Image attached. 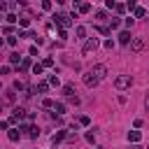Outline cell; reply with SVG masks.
I'll return each mask as SVG.
<instances>
[{
	"label": "cell",
	"mask_w": 149,
	"mask_h": 149,
	"mask_svg": "<svg viewBox=\"0 0 149 149\" xmlns=\"http://www.w3.org/2000/svg\"><path fill=\"white\" fill-rule=\"evenodd\" d=\"M107 74V65L105 63H98V65H93V68H88L86 72H84V84L88 86V88H93V86H98L100 84V79Z\"/></svg>",
	"instance_id": "obj_1"
},
{
	"label": "cell",
	"mask_w": 149,
	"mask_h": 149,
	"mask_svg": "<svg viewBox=\"0 0 149 149\" xmlns=\"http://www.w3.org/2000/svg\"><path fill=\"white\" fill-rule=\"evenodd\" d=\"M130 84H133V77H130V74H119V77L114 79V86H116L119 91H126V88H130Z\"/></svg>",
	"instance_id": "obj_2"
},
{
	"label": "cell",
	"mask_w": 149,
	"mask_h": 149,
	"mask_svg": "<svg viewBox=\"0 0 149 149\" xmlns=\"http://www.w3.org/2000/svg\"><path fill=\"white\" fill-rule=\"evenodd\" d=\"M98 47H100L98 37H91V40H86V42H84V47H81V54H91V51H95Z\"/></svg>",
	"instance_id": "obj_3"
},
{
	"label": "cell",
	"mask_w": 149,
	"mask_h": 149,
	"mask_svg": "<svg viewBox=\"0 0 149 149\" xmlns=\"http://www.w3.org/2000/svg\"><path fill=\"white\" fill-rule=\"evenodd\" d=\"M14 100H16V93H14V91H5V95H2V100H0V107L5 109L7 105H14Z\"/></svg>",
	"instance_id": "obj_4"
},
{
	"label": "cell",
	"mask_w": 149,
	"mask_h": 149,
	"mask_svg": "<svg viewBox=\"0 0 149 149\" xmlns=\"http://www.w3.org/2000/svg\"><path fill=\"white\" fill-rule=\"evenodd\" d=\"M142 49H144V40H142V37H133V40H130V51L140 54Z\"/></svg>",
	"instance_id": "obj_5"
},
{
	"label": "cell",
	"mask_w": 149,
	"mask_h": 149,
	"mask_svg": "<svg viewBox=\"0 0 149 149\" xmlns=\"http://www.w3.org/2000/svg\"><path fill=\"white\" fill-rule=\"evenodd\" d=\"M54 19H56V21H58V26H61V28H63V30H65V28H68V26H70V16H68V14H56V16H54Z\"/></svg>",
	"instance_id": "obj_6"
},
{
	"label": "cell",
	"mask_w": 149,
	"mask_h": 149,
	"mask_svg": "<svg viewBox=\"0 0 149 149\" xmlns=\"http://www.w3.org/2000/svg\"><path fill=\"white\" fill-rule=\"evenodd\" d=\"M130 40H133V35H130L128 30H121V33H119V42H121V44H130Z\"/></svg>",
	"instance_id": "obj_7"
},
{
	"label": "cell",
	"mask_w": 149,
	"mask_h": 149,
	"mask_svg": "<svg viewBox=\"0 0 149 149\" xmlns=\"http://www.w3.org/2000/svg\"><path fill=\"white\" fill-rule=\"evenodd\" d=\"M65 135H68L65 130H58V133H54V135H51V144H58L61 140H65Z\"/></svg>",
	"instance_id": "obj_8"
},
{
	"label": "cell",
	"mask_w": 149,
	"mask_h": 149,
	"mask_svg": "<svg viewBox=\"0 0 149 149\" xmlns=\"http://www.w3.org/2000/svg\"><path fill=\"white\" fill-rule=\"evenodd\" d=\"M7 137H9L12 142H19V137H21V133H19V128H9V133H7Z\"/></svg>",
	"instance_id": "obj_9"
},
{
	"label": "cell",
	"mask_w": 149,
	"mask_h": 149,
	"mask_svg": "<svg viewBox=\"0 0 149 149\" xmlns=\"http://www.w3.org/2000/svg\"><path fill=\"white\" fill-rule=\"evenodd\" d=\"M47 91H49V84H47V81H40L37 88H35V93H40V95H44Z\"/></svg>",
	"instance_id": "obj_10"
},
{
	"label": "cell",
	"mask_w": 149,
	"mask_h": 149,
	"mask_svg": "<svg viewBox=\"0 0 149 149\" xmlns=\"http://www.w3.org/2000/svg\"><path fill=\"white\" fill-rule=\"evenodd\" d=\"M63 95H65V98H72V95H74V86H72V84H65V86H63Z\"/></svg>",
	"instance_id": "obj_11"
},
{
	"label": "cell",
	"mask_w": 149,
	"mask_h": 149,
	"mask_svg": "<svg viewBox=\"0 0 149 149\" xmlns=\"http://www.w3.org/2000/svg\"><path fill=\"white\" fill-rule=\"evenodd\" d=\"M74 35H77V40H84V37H86V28H84V26H77V28H74Z\"/></svg>",
	"instance_id": "obj_12"
},
{
	"label": "cell",
	"mask_w": 149,
	"mask_h": 149,
	"mask_svg": "<svg viewBox=\"0 0 149 149\" xmlns=\"http://www.w3.org/2000/svg\"><path fill=\"white\" fill-rule=\"evenodd\" d=\"M54 112H56L58 116H61V114H65V105H63V102H54Z\"/></svg>",
	"instance_id": "obj_13"
},
{
	"label": "cell",
	"mask_w": 149,
	"mask_h": 149,
	"mask_svg": "<svg viewBox=\"0 0 149 149\" xmlns=\"http://www.w3.org/2000/svg\"><path fill=\"white\" fill-rule=\"evenodd\" d=\"M128 140H130L133 144H137V140H140V130H130V133H128Z\"/></svg>",
	"instance_id": "obj_14"
},
{
	"label": "cell",
	"mask_w": 149,
	"mask_h": 149,
	"mask_svg": "<svg viewBox=\"0 0 149 149\" xmlns=\"http://www.w3.org/2000/svg\"><path fill=\"white\" fill-rule=\"evenodd\" d=\"M47 84H51V86H58V84H61L58 74H56V72H54V74H49V81H47Z\"/></svg>",
	"instance_id": "obj_15"
},
{
	"label": "cell",
	"mask_w": 149,
	"mask_h": 149,
	"mask_svg": "<svg viewBox=\"0 0 149 149\" xmlns=\"http://www.w3.org/2000/svg\"><path fill=\"white\" fill-rule=\"evenodd\" d=\"M119 26H121V21H119L116 16H112V19H109V30H114V28H119Z\"/></svg>",
	"instance_id": "obj_16"
},
{
	"label": "cell",
	"mask_w": 149,
	"mask_h": 149,
	"mask_svg": "<svg viewBox=\"0 0 149 149\" xmlns=\"http://www.w3.org/2000/svg\"><path fill=\"white\" fill-rule=\"evenodd\" d=\"M28 135H30V137L35 140V137L40 135V128H37V126H30V130H28Z\"/></svg>",
	"instance_id": "obj_17"
},
{
	"label": "cell",
	"mask_w": 149,
	"mask_h": 149,
	"mask_svg": "<svg viewBox=\"0 0 149 149\" xmlns=\"http://www.w3.org/2000/svg\"><path fill=\"white\" fill-rule=\"evenodd\" d=\"M9 63H21V56L14 51V54H9Z\"/></svg>",
	"instance_id": "obj_18"
},
{
	"label": "cell",
	"mask_w": 149,
	"mask_h": 149,
	"mask_svg": "<svg viewBox=\"0 0 149 149\" xmlns=\"http://www.w3.org/2000/svg\"><path fill=\"white\" fill-rule=\"evenodd\" d=\"M23 88H26V84H23L21 79H16V81H14V91H23Z\"/></svg>",
	"instance_id": "obj_19"
},
{
	"label": "cell",
	"mask_w": 149,
	"mask_h": 149,
	"mask_svg": "<svg viewBox=\"0 0 149 149\" xmlns=\"http://www.w3.org/2000/svg\"><path fill=\"white\" fill-rule=\"evenodd\" d=\"M79 12H81V14H86V12H91V5H88V2H84V5H79Z\"/></svg>",
	"instance_id": "obj_20"
},
{
	"label": "cell",
	"mask_w": 149,
	"mask_h": 149,
	"mask_svg": "<svg viewBox=\"0 0 149 149\" xmlns=\"http://www.w3.org/2000/svg\"><path fill=\"white\" fill-rule=\"evenodd\" d=\"M144 14H147V12H144V7H135V16H137V19H142Z\"/></svg>",
	"instance_id": "obj_21"
},
{
	"label": "cell",
	"mask_w": 149,
	"mask_h": 149,
	"mask_svg": "<svg viewBox=\"0 0 149 149\" xmlns=\"http://www.w3.org/2000/svg\"><path fill=\"white\" fill-rule=\"evenodd\" d=\"M19 23H21L23 28H28V26H30V19H28V16H21V19H19Z\"/></svg>",
	"instance_id": "obj_22"
},
{
	"label": "cell",
	"mask_w": 149,
	"mask_h": 149,
	"mask_svg": "<svg viewBox=\"0 0 149 149\" xmlns=\"http://www.w3.org/2000/svg\"><path fill=\"white\" fill-rule=\"evenodd\" d=\"M42 70H44L42 63H35V65H33V72H35V74H42Z\"/></svg>",
	"instance_id": "obj_23"
},
{
	"label": "cell",
	"mask_w": 149,
	"mask_h": 149,
	"mask_svg": "<svg viewBox=\"0 0 149 149\" xmlns=\"http://www.w3.org/2000/svg\"><path fill=\"white\" fill-rule=\"evenodd\" d=\"M42 107H44V109H49V107H54V100H49V98H44V100H42Z\"/></svg>",
	"instance_id": "obj_24"
},
{
	"label": "cell",
	"mask_w": 149,
	"mask_h": 149,
	"mask_svg": "<svg viewBox=\"0 0 149 149\" xmlns=\"http://www.w3.org/2000/svg\"><path fill=\"white\" fill-rule=\"evenodd\" d=\"M86 140L93 144V142H95V130H88V133H86Z\"/></svg>",
	"instance_id": "obj_25"
},
{
	"label": "cell",
	"mask_w": 149,
	"mask_h": 149,
	"mask_svg": "<svg viewBox=\"0 0 149 149\" xmlns=\"http://www.w3.org/2000/svg\"><path fill=\"white\" fill-rule=\"evenodd\" d=\"M51 65H54V58H44L42 61V68H51Z\"/></svg>",
	"instance_id": "obj_26"
},
{
	"label": "cell",
	"mask_w": 149,
	"mask_h": 149,
	"mask_svg": "<svg viewBox=\"0 0 149 149\" xmlns=\"http://www.w3.org/2000/svg\"><path fill=\"white\" fill-rule=\"evenodd\" d=\"M88 123H91L88 116H79V126H88Z\"/></svg>",
	"instance_id": "obj_27"
},
{
	"label": "cell",
	"mask_w": 149,
	"mask_h": 149,
	"mask_svg": "<svg viewBox=\"0 0 149 149\" xmlns=\"http://www.w3.org/2000/svg\"><path fill=\"white\" fill-rule=\"evenodd\" d=\"M98 28V33H102V35H109V28H105V26H95Z\"/></svg>",
	"instance_id": "obj_28"
},
{
	"label": "cell",
	"mask_w": 149,
	"mask_h": 149,
	"mask_svg": "<svg viewBox=\"0 0 149 149\" xmlns=\"http://www.w3.org/2000/svg\"><path fill=\"white\" fill-rule=\"evenodd\" d=\"M9 72H12L9 65H2V68H0V74H9Z\"/></svg>",
	"instance_id": "obj_29"
},
{
	"label": "cell",
	"mask_w": 149,
	"mask_h": 149,
	"mask_svg": "<svg viewBox=\"0 0 149 149\" xmlns=\"http://www.w3.org/2000/svg\"><path fill=\"white\" fill-rule=\"evenodd\" d=\"M58 37H61V40H68V30L61 28V30H58Z\"/></svg>",
	"instance_id": "obj_30"
},
{
	"label": "cell",
	"mask_w": 149,
	"mask_h": 149,
	"mask_svg": "<svg viewBox=\"0 0 149 149\" xmlns=\"http://www.w3.org/2000/svg\"><path fill=\"white\" fill-rule=\"evenodd\" d=\"M28 65H30V61H28V58H21V70H26Z\"/></svg>",
	"instance_id": "obj_31"
},
{
	"label": "cell",
	"mask_w": 149,
	"mask_h": 149,
	"mask_svg": "<svg viewBox=\"0 0 149 149\" xmlns=\"http://www.w3.org/2000/svg\"><path fill=\"white\" fill-rule=\"evenodd\" d=\"M144 109L149 112V93H147V98H144Z\"/></svg>",
	"instance_id": "obj_32"
},
{
	"label": "cell",
	"mask_w": 149,
	"mask_h": 149,
	"mask_svg": "<svg viewBox=\"0 0 149 149\" xmlns=\"http://www.w3.org/2000/svg\"><path fill=\"white\" fill-rule=\"evenodd\" d=\"M7 7H9V5H7V2H2V0H0V9H7Z\"/></svg>",
	"instance_id": "obj_33"
},
{
	"label": "cell",
	"mask_w": 149,
	"mask_h": 149,
	"mask_svg": "<svg viewBox=\"0 0 149 149\" xmlns=\"http://www.w3.org/2000/svg\"><path fill=\"white\" fill-rule=\"evenodd\" d=\"M130 149H142V147H140V144H133V147H130Z\"/></svg>",
	"instance_id": "obj_34"
},
{
	"label": "cell",
	"mask_w": 149,
	"mask_h": 149,
	"mask_svg": "<svg viewBox=\"0 0 149 149\" xmlns=\"http://www.w3.org/2000/svg\"><path fill=\"white\" fill-rule=\"evenodd\" d=\"M0 47H2V37H0Z\"/></svg>",
	"instance_id": "obj_35"
},
{
	"label": "cell",
	"mask_w": 149,
	"mask_h": 149,
	"mask_svg": "<svg viewBox=\"0 0 149 149\" xmlns=\"http://www.w3.org/2000/svg\"><path fill=\"white\" fill-rule=\"evenodd\" d=\"M95 149H100V147H95Z\"/></svg>",
	"instance_id": "obj_36"
}]
</instances>
